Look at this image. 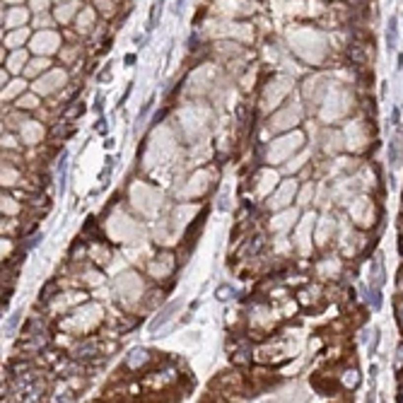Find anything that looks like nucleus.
<instances>
[{
  "mask_svg": "<svg viewBox=\"0 0 403 403\" xmlns=\"http://www.w3.org/2000/svg\"><path fill=\"white\" fill-rule=\"evenodd\" d=\"M401 159H403V126L399 123L394 135H391V143H389V164L396 169V167H401Z\"/></svg>",
  "mask_w": 403,
  "mask_h": 403,
  "instance_id": "1",
  "label": "nucleus"
},
{
  "mask_svg": "<svg viewBox=\"0 0 403 403\" xmlns=\"http://www.w3.org/2000/svg\"><path fill=\"white\" fill-rule=\"evenodd\" d=\"M384 280H386V273H384V261H381V256H374V258H372V263H369V283H372V288L381 290V288H384Z\"/></svg>",
  "mask_w": 403,
  "mask_h": 403,
  "instance_id": "2",
  "label": "nucleus"
},
{
  "mask_svg": "<svg viewBox=\"0 0 403 403\" xmlns=\"http://www.w3.org/2000/svg\"><path fill=\"white\" fill-rule=\"evenodd\" d=\"M179 307H181V299H174V302H169L167 307H162V312L157 314L155 321H150V331H157V329H159L162 324H167V321H169V319L174 316V312H177Z\"/></svg>",
  "mask_w": 403,
  "mask_h": 403,
  "instance_id": "3",
  "label": "nucleus"
},
{
  "mask_svg": "<svg viewBox=\"0 0 403 403\" xmlns=\"http://www.w3.org/2000/svg\"><path fill=\"white\" fill-rule=\"evenodd\" d=\"M396 46H399V17L391 15L386 22V48L396 51Z\"/></svg>",
  "mask_w": 403,
  "mask_h": 403,
  "instance_id": "4",
  "label": "nucleus"
},
{
  "mask_svg": "<svg viewBox=\"0 0 403 403\" xmlns=\"http://www.w3.org/2000/svg\"><path fill=\"white\" fill-rule=\"evenodd\" d=\"M150 362V353L145 350V348H135L128 353V360H126V365L131 367V369H140V367H145Z\"/></svg>",
  "mask_w": 403,
  "mask_h": 403,
  "instance_id": "5",
  "label": "nucleus"
},
{
  "mask_svg": "<svg viewBox=\"0 0 403 403\" xmlns=\"http://www.w3.org/2000/svg\"><path fill=\"white\" fill-rule=\"evenodd\" d=\"M340 381H343V386H345V389H358V386H360V372L355 369V367H350V369H345V372H343Z\"/></svg>",
  "mask_w": 403,
  "mask_h": 403,
  "instance_id": "6",
  "label": "nucleus"
},
{
  "mask_svg": "<svg viewBox=\"0 0 403 403\" xmlns=\"http://www.w3.org/2000/svg\"><path fill=\"white\" fill-rule=\"evenodd\" d=\"M94 353H97V343H94V340H87L85 345H80V348L75 350L77 358H94Z\"/></svg>",
  "mask_w": 403,
  "mask_h": 403,
  "instance_id": "7",
  "label": "nucleus"
},
{
  "mask_svg": "<svg viewBox=\"0 0 403 403\" xmlns=\"http://www.w3.org/2000/svg\"><path fill=\"white\" fill-rule=\"evenodd\" d=\"M150 107H152V102H147V104L143 107V111L138 113V118H135V126H138V128H140V123L145 121V116H147V111H150Z\"/></svg>",
  "mask_w": 403,
  "mask_h": 403,
  "instance_id": "8",
  "label": "nucleus"
},
{
  "mask_svg": "<svg viewBox=\"0 0 403 403\" xmlns=\"http://www.w3.org/2000/svg\"><path fill=\"white\" fill-rule=\"evenodd\" d=\"M17 324H20V312H15L10 316V324H7V333H12L15 329H17Z\"/></svg>",
  "mask_w": 403,
  "mask_h": 403,
  "instance_id": "9",
  "label": "nucleus"
},
{
  "mask_svg": "<svg viewBox=\"0 0 403 403\" xmlns=\"http://www.w3.org/2000/svg\"><path fill=\"white\" fill-rule=\"evenodd\" d=\"M394 365H396V369H403V345L399 348V353H396V362Z\"/></svg>",
  "mask_w": 403,
  "mask_h": 403,
  "instance_id": "10",
  "label": "nucleus"
},
{
  "mask_svg": "<svg viewBox=\"0 0 403 403\" xmlns=\"http://www.w3.org/2000/svg\"><path fill=\"white\" fill-rule=\"evenodd\" d=\"M399 319H401V329H403V302L399 304Z\"/></svg>",
  "mask_w": 403,
  "mask_h": 403,
  "instance_id": "11",
  "label": "nucleus"
},
{
  "mask_svg": "<svg viewBox=\"0 0 403 403\" xmlns=\"http://www.w3.org/2000/svg\"><path fill=\"white\" fill-rule=\"evenodd\" d=\"M365 403H374V399H372V394H369V399H367V401H365Z\"/></svg>",
  "mask_w": 403,
  "mask_h": 403,
  "instance_id": "12",
  "label": "nucleus"
}]
</instances>
